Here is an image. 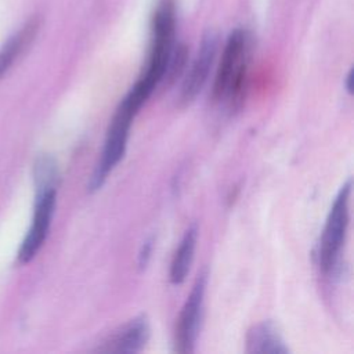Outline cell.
<instances>
[{"instance_id": "8fae6325", "label": "cell", "mask_w": 354, "mask_h": 354, "mask_svg": "<svg viewBox=\"0 0 354 354\" xmlns=\"http://www.w3.org/2000/svg\"><path fill=\"white\" fill-rule=\"evenodd\" d=\"M37 22L30 21L18 33H15L0 50V77L11 68L14 61L24 53L37 30Z\"/></svg>"}, {"instance_id": "5bb4252c", "label": "cell", "mask_w": 354, "mask_h": 354, "mask_svg": "<svg viewBox=\"0 0 354 354\" xmlns=\"http://www.w3.org/2000/svg\"><path fill=\"white\" fill-rule=\"evenodd\" d=\"M351 76H353V72L350 71L348 75H347V77H346V88H347L348 93H351V88H353V87H351V79H353Z\"/></svg>"}, {"instance_id": "7c38bea8", "label": "cell", "mask_w": 354, "mask_h": 354, "mask_svg": "<svg viewBox=\"0 0 354 354\" xmlns=\"http://www.w3.org/2000/svg\"><path fill=\"white\" fill-rule=\"evenodd\" d=\"M187 55H188V51L184 44H180L176 48H173L169 64H167V69L165 73L169 83H173L183 73L187 64Z\"/></svg>"}, {"instance_id": "5b68a950", "label": "cell", "mask_w": 354, "mask_h": 354, "mask_svg": "<svg viewBox=\"0 0 354 354\" xmlns=\"http://www.w3.org/2000/svg\"><path fill=\"white\" fill-rule=\"evenodd\" d=\"M351 181L348 180L336 195L328 214L318 248V266L324 274H330L339 260L350 223Z\"/></svg>"}, {"instance_id": "52a82bcc", "label": "cell", "mask_w": 354, "mask_h": 354, "mask_svg": "<svg viewBox=\"0 0 354 354\" xmlns=\"http://www.w3.org/2000/svg\"><path fill=\"white\" fill-rule=\"evenodd\" d=\"M217 46L218 39L213 32H209L203 36L198 54L192 61L191 68L181 84V90L178 94V102L181 106L189 105L206 84L212 65L216 58Z\"/></svg>"}, {"instance_id": "7a4b0ae2", "label": "cell", "mask_w": 354, "mask_h": 354, "mask_svg": "<svg viewBox=\"0 0 354 354\" xmlns=\"http://www.w3.org/2000/svg\"><path fill=\"white\" fill-rule=\"evenodd\" d=\"M174 3L160 0L152 21V43L145 71L127 93L140 106L149 98L155 87L165 79L167 64L174 48Z\"/></svg>"}, {"instance_id": "6da1fadb", "label": "cell", "mask_w": 354, "mask_h": 354, "mask_svg": "<svg viewBox=\"0 0 354 354\" xmlns=\"http://www.w3.org/2000/svg\"><path fill=\"white\" fill-rule=\"evenodd\" d=\"M33 180L36 187L35 207L30 227L18 250V261L29 263L44 245L57 203L58 170L55 162L48 156H41L33 167Z\"/></svg>"}, {"instance_id": "3957f363", "label": "cell", "mask_w": 354, "mask_h": 354, "mask_svg": "<svg viewBox=\"0 0 354 354\" xmlns=\"http://www.w3.org/2000/svg\"><path fill=\"white\" fill-rule=\"evenodd\" d=\"M250 37L246 30L235 29L227 39L216 72L212 97L227 102L230 109H239L246 97Z\"/></svg>"}, {"instance_id": "ba28073f", "label": "cell", "mask_w": 354, "mask_h": 354, "mask_svg": "<svg viewBox=\"0 0 354 354\" xmlns=\"http://www.w3.org/2000/svg\"><path fill=\"white\" fill-rule=\"evenodd\" d=\"M149 322L145 315H138L112 333L98 348L100 353H138L149 340Z\"/></svg>"}, {"instance_id": "8992f818", "label": "cell", "mask_w": 354, "mask_h": 354, "mask_svg": "<svg viewBox=\"0 0 354 354\" xmlns=\"http://www.w3.org/2000/svg\"><path fill=\"white\" fill-rule=\"evenodd\" d=\"M206 279H207V274L202 271L198 275L178 314V318L176 322V330H174V350L177 353L187 354L195 350V342L198 337L201 318H202Z\"/></svg>"}, {"instance_id": "277c9868", "label": "cell", "mask_w": 354, "mask_h": 354, "mask_svg": "<svg viewBox=\"0 0 354 354\" xmlns=\"http://www.w3.org/2000/svg\"><path fill=\"white\" fill-rule=\"evenodd\" d=\"M138 111L140 108L127 95H124V98L118 105L112 116V120L108 126L101 156L87 184V189L90 192L98 191L104 185L105 180L108 178V174L115 169V166L123 158L127 147L129 131H130L133 119L136 118Z\"/></svg>"}, {"instance_id": "9c48e42d", "label": "cell", "mask_w": 354, "mask_h": 354, "mask_svg": "<svg viewBox=\"0 0 354 354\" xmlns=\"http://www.w3.org/2000/svg\"><path fill=\"white\" fill-rule=\"evenodd\" d=\"M288 351L278 328L271 321L259 322L246 333V353L285 354Z\"/></svg>"}, {"instance_id": "30bf717a", "label": "cell", "mask_w": 354, "mask_h": 354, "mask_svg": "<svg viewBox=\"0 0 354 354\" xmlns=\"http://www.w3.org/2000/svg\"><path fill=\"white\" fill-rule=\"evenodd\" d=\"M198 241V228L195 224H192L184 234L174 256L170 264V272L169 278L170 282L174 285H180L185 281L188 271L191 268V264L194 261L195 248Z\"/></svg>"}, {"instance_id": "4fadbf2b", "label": "cell", "mask_w": 354, "mask_h": 354, "mask_svg": "<svg viewBox=\"0 0 354 354\" xmlns=\"http://www.w3.org/2000/svg\"><path fill=\"white\" fill-rule=\"evenodd\" d=\"M151 250H152V243H151V241H148V242H145L142 245V249H141V252L138 254V264H140L141 268L147 266V263H148V260L151 257Z\"/></svg>"}]
</instances>
